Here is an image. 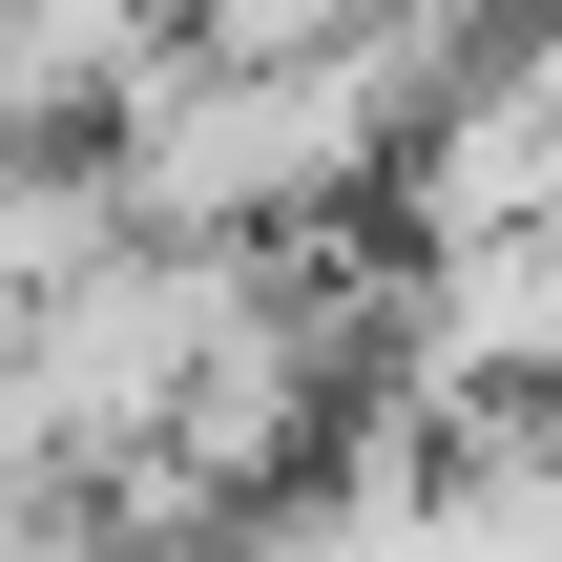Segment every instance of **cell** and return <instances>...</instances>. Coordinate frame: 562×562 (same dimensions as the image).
<instances>
[{"instance_id": "obj_2", "label": "cell", "mask_w": 562, "mask_h": 562, "mask_svg": "<svg viewBox=\"0 0 562 562\" xmlns=\"http://www.w3.org/2000/svg\"><path fill=\"white\" fill-rule=\"evenodd\" d=\"M167 42L188 0H0V125H104Z\"/></svg>"}, {"instance_id": "obj_1", "label": "cell", "mask_w": 562, "mask_h": 562, "mask_svg": "<svg viewBox=\"0 0 562 562\" xmlns=\"http://www.w3.org/2000/svg\"><path fill=\"white\" fill-rule=\"evenodd\" d=\"M417 42L396 21H355V42H167L83 146H104V188L146 209V229H209V250H313L334 209H375L396 188V125H417Z\"/></svg>"}]
</instances>
